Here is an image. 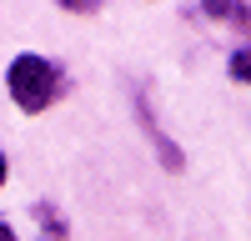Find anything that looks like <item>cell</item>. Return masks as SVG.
<instances>
[{
	"instance_id": "6da1fadb",
	"label": "cell",
	"mask_w": 251,
	"mask_h": 241,
	"mask_svg": "<svg viewBox=\"0 0 251 241\" xmlns=\"http://www.w3.org/2000/svg\"><path fill=\"white\" fill-rule=\"evenodd\" d=\"M5 91H10V100L25 116H40V111H50L55 100H60V71L50 66L46 55H15L10 60V71H5Z\"/></svg>"
},
{
	"instance_id": "7a4b0ae2",
	"label": "cell",
	"mask_w": 251,
	"mask_h": 241,
	"mask_svg": "<svg viewBox=\"0 0 251 241\" xmlns=\"http://www.w3.org/2000/svg\"><path fill=\"white\" fill-rule=\"evenodd\" d=\"M226 75H231L236 86H251V40H246V46H241L231 60H226Z\"/></svg>"
},
{
	"instance_id": "3957f363",
	"label": "cell",
	"mask_w": 251,
	"mask_h": 241,
	"mask_svg": "<svg viewBox=\"0 0 251 241\" xmlns=\"http://www.w3.org/2000/svg\"><path fill=\"white\" fill-rule=\"evenodd\" d=\"M35 221L46 226V241H66V221L55 216V206H46V201H40V206H35Z\"/></svg>"
},
{
	"instance_id": "277c9868",
	"label": "cell",
	"mask_w": 251,
	"mask_h": 241,
	"mask_svg": "<svg viewBox=\"0 0 251 241\" xmlns=\"http://www.w3.org/2000/svg\"><path fill=\"white\" fill-rule=\"evenodd\" d=\"M211 20H226V25H251V5H206Z\"/></svg>"
},
{
	"instance_id": "5b68a950",
	"label": "cell",
	"mask_w": 251,
	"mask_h": 241,
	"mask_svg": "<svg viewBox=\"0 0 251 241\" xmlns=\"http://www.w3.org/2000/svg\"><path fill=\"white\" fill-rule=\"evenodd\" d=\"M0 241H20V236L10 231V221H0Z\"/></svg>"
},
{
	"instance_id": "8992f818",
	"label": "cell",
	"mask_w": 251,
	"mask_h": 241,
	"mask_svg": "<svg viewBox=\"0 0 251 241\" xmlns=\"http://www.w3.org/2000/svg\"><path fill=\"white\" fill-rule=\"evenodd\" d=\"M5 171H10V166H5V156H0V186H5Z\"/></svg>"
}]
</instances>
